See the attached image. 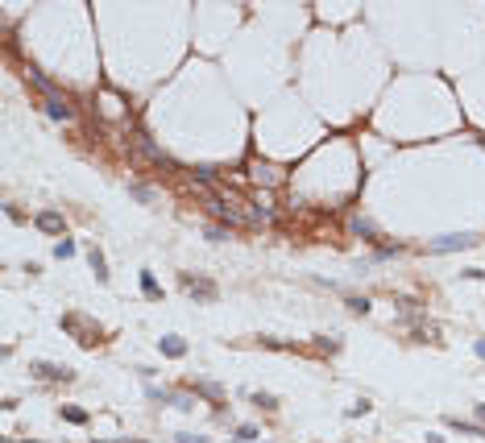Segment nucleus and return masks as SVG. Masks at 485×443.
<instances>
[{
  "instance_id": "obj_7",
  "label": "nucleus",
  "mask_w": 485,
  "mask_h": 443,
  "mask_svg": "<svg viewBox=\"0 0 485 443\" xmlns=\"http://www.w3.org/2000/svg\"><path fill=\"white\" fill-rule=\"evenodd\" d=\"M456 244H469V236H448V240H436V248L444 253V248H456Z\"/></svg>"
},
{
  "instance_id": "obj_2",
  "label": "nucleus",
  "mask_w": 485,
  "mask_h": 443,
  "mask_svg": "<svg viewBox=\"0 0 485 443\" xmlns=\"http://www.w3.org/2000/svg\"><path fill=\"white\" fill-rule=\"evenodd\" d=\"M34 369H38V377H63V381L71 377V369H58V365H50V361H38Z\"/></svg>"
},
{
  "instance_id": "obj_4",
  "label": "nucleus",
  "mask_w": 485,
  "mask_h": 443,
  "mask_svg": "<svg viewBox=\"0 0 485 443\" xmlns=\"http://www.w3.org/2000/svg\"><path fill=\"white\" fill-rule=\"evenodd\" d=\"M183 286H187V290H195V294H203V298L216 294V290H211V282H195V278H183Z\"/></svg>"
},
{
  "instance_id": "obj_10",
  "label": "nucleus",
  "mask_w": 485,
  "mask_h": 443,
  "mask_svg": "<svg viewBox=\"0 0 485 443\" xmlns=\"http://www.w3.org/2000/svg\"><path fill=\"white\" fill-rule=\"evenodd\" d=\"M477 356H481V361H485V340H477Z\"/></svg>"
},
{
  "instance_id": "obj_6",
  "label": "nucleus",
  "mask_w": 485,
  "mask_h": 443,
  "mask_svg": "<svg viewBox=\"0 0 485 443\" xmlns=\"http://www.w3.org/2000/svg\"><path fill=\"white\" fill-rule=\"evenodd\" d=\"M50 116H54V120H71V108H67V100H50Z\"/></svg>"
},
{
  "instance_id": "obj_1",
  "label": "nucleus",
  "mask_w": 485,
  "mask_h": 443,
  "mask_svg": "<svg viewBox=\"0 0 485 443\" xmlns=\"http://www.w3.org/2000/svg\"><path fill=\"white\" fill-rule=\"evenodd\" d=\"M38 228H46V232H63V215H58V211H42V215H38Z\"/></svg>"
},
{
  "instance_id": "obj_3",
  "label": "nucleus",
  "mask_w": 485,
  "mask_h": 443,
  "mask_svg": "<svg viewBox=\"0 0 485 443\" xmlns=\"http://www.w3.org/2000/svg\"><path fill=\"white\" fill-rule=\"evenodd\" d=\"M162 352H166V356H183V352H187V344L178 340V336H166V340H162Z\"/></svg>"
},
{
  "instance_id": "obj_5",
  "label": "nucleus",
  "mask_w": 485,
  "mask_h": 443,
  "mask_svg": "<svg viewBox=\"0 0 485 443\" xmlns=\"http://www.w3.org/2000/svg\"><path fill=\"white\" fill-rule=\"evenodd\" d=\"M87 261H92V269H96V278H100V282L108 278V269H104V257H100V248H92V253H87Z\"/></svg>"
},
{
  "instance_id": "obj_9",
  "label": "nucleus",
  "mask_w": 485,
  "mask_h": 443,
  "mask_svg": "<svg viewBox=\"0 0 485 443\" xmlns=\"http://www.w3.org/2000/svg\"><path fill=\"white\" fill-rule=\"evenodd\" d=\"M54 253H58V257H71L75 244H71V240H58V244H54Z\"/></svg>"
},
{
  "instance_id": "obj_8",
  "label": "nucleus",
  "mask_w": 485,
  "mask_h": 443,
  "mask_svg": "<svg viewBox=\"0 0 485 443\" xmlns=\"http://www.w3.org/2000/svg\"><path fill=\"white\" fill-rule=\"evenodd\" d=\"M141 290H145V294H158V282H154V273H141Z\"/></svg>"
}]
</instances>
